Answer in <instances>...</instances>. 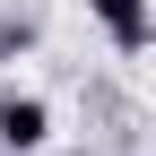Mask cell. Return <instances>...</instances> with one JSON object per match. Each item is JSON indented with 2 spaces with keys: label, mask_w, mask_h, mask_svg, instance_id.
I'll use <instances>...</instances> for the list:
<instances>
[{
  "label": "cell",
  "mask_w": 156,
  "mask_h": 156,
  "mask_svg": "<svg viewBox=\"0 0 156 156\" xmlns=\"http://www.w3.org/2000/svg\"><path fill=\"white\" fill-rule=\"evenodd\" d=\"M44 147H52V104L9 87L0 95V156H44Z\"/></svg>",
  "instance_id": "6da1fadb"
},
{
  "label": "cell",
  "mask_w": 156,
  "mask_h": 156,
  "mask_svg": "<svg viewBox=\"0 0 156 156\" xmlns=\"http://www.w3.org/2000/svg\"><path fill=\"white\" fill-rule=\"evenodd\" d=\"M87 17L113 35V52H147L156 44V9L147 0H87Z\"/></svg>",
  "instance_id": "7a4b0ae2"
}]
</instances>
